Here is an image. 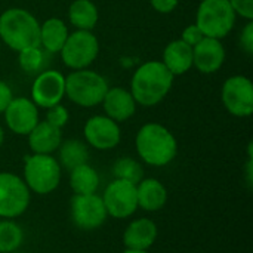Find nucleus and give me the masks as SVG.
I'll return each mask as SVG.
<instances>
[{
	"label": "nucleus",
	"instance_id": "1",
	"mask_svg": "<svg viewBox=\"0 0 253 253\" xmlns=\"http://www.w3.org/2000/svg\"><path fill=\"white\" fill-rule=\"evenodd\" d=\"M135 150L141 163L151 168H165L175 160L178 141L166 126L151 122L138 129Z\"/></svg>",
	"mask_w": 253,
	"mask_h": 253
},
{
	"label": "nucleus",
	"instance_id": "2",
	"mask_svg": "<svg viewBox=\"0 0 253 253\" xmlns=\"http://www.w3.org/2000/svg\"><path fill=\"white\" fill-rule=\"evenodd\" d=\"M172 84L173 76L162 61H147L135 70L130 93L138 105L154 107L166 98Z\"/></svg>",
	"mask_w": 253,
	"mask_h": 253
},
{
	"label": "nucleus",
	"instance_id": "3",
	"mask_svg": "<svg viewBox=\"0 0 253 253\" xmlns=\"http://www.w3.org/2000/svg\"><path fill=\"white\" fill-rule=\"evenodd\" d=\"M0 42L15 52L40 46V22L27 9H6L0 15Z\"/></svg>",
	"mask_w": 253,
	"mask_h": 253
},
{
	"label": "nucleus",
	"instance_id": "4",
	"mask_svg": "<svg viewBox=\"0 0 253 253\" xmlns=\"http://www.w3.org/2000/svg\"><path fill=\"white\" fill-rule=\"evenodd\" d=\"M62 168L53 154H34L24 157L22 179L31 194L49 196L62 181Z\"/></svg>",
	"mask_w": 253,
	"mask_h": 253
},
{
	"label": "nucleus",
	"instance_id": "5",
	"mask_svg": "<svg viewBox=\"0 0 253 253\" xmlns=\"http://www.w3.org/2000/svg\"><path fill=\"white\" fill-rule=\"evenodd\" d=\"M108 87L105 77L89 68L74 70L65 77V96L73 104L83 108L99 105Z\"/></svg>",
	"mask_w": 253,
	"mask_h": 253
},
{
	"label": "nucleus",
	"instance_id": "6",
	"mask_svg": "<svg viewBox=\"0 0 253 253\" xmlns=\"http://www.w3.org/2000/svg\"><path fill=\"white\" fill-rule=\"evenodd\" d=\"M237 15L228 0H202L197 7L196 24L205 37L221 40L231 33Z\"/></svg>",
	"mask_w": 253,
	"mask_h": 253
},
{
	"label": "nucleus",
	"instance_id": "7",
	"mask_svg": "<svg viewBox=\"0 0 253 253\" xmlns=\"http://www.w3.org/2000/svg\"><path fill=\"white\" fill-rule=\"evenodd\" d=\"M31 203V191L13 172H0V219H18Z\"/></svg>",
	"mask_w": 253,
	"mask_h": 253
},
{
	"label": "nucleus",
	"instance_id": "8",
	"mask_svg": "<svg viewBox=\"0 0 253 253\" xmlns=\"http://www.w3.org/2000/svg\"><path fill=\"white\" fill-rule=\"evenodd\" d=\"M59 53L64 65L73 71L89 68L99 53L98 37L92 31L76 30L68 34Z\"/></svg>",
	"mask_w": 253,
	"mask_h": 253
},
{
	"label": "nucleus",
	"instance_id": "9",
	"mask_svg": "<svg viewBox=\"0 0 253 253\" xmlns=\"http://www.w3.org/2000/svg\"><path fill=\"white\" fill-rule=\"evenodd\" d=\"M70 219L80 231H96L108 219L101 194H73L70 200Z\"/></svg>",
	"mask_w": 253,
	"mask_h": 253
},
{
	"label": "nucleus",
	"instance_id": "10",
	"mask_svg": "<svg viewBox=\"0 0 253 253\" xmlns=\"http://www.w3.org/2000/svg\"><path fill=\"white\" fill-rule=\"evenodd\" d=\"M101 199L104 202L108 218L123 221L132 218L138 212L136 184L113 178L104 188Z\"/></svg>",
	"mask_w": 253,
	"mask_h": 253
},
{
	"label": "nucleus",
	"instance_id": "11",
	"mask_svg": "<svg viewBox=\"0 0 253 253\" xmlns=\"http://www.w3.org/2000/svg\"><path fill=\"white\" fill-rule=\"evenodd\" d=\"M225 110L236 117H249L253 113V84L246 76L228 77L221 90Z\"/></svg>",
	"mask_w": 253,
	"mask_h": 253
},
{
	"label": "nucleus",
	"instance_id": "12",
	"mask_svg": "<svg viewBox=\"0 0 253 253\" xmlns=\"http://www.w3.org/2000/svg\"><path fill=\"white\" fill-rule=\"evenodd\" d=\"M84 142L98 150L110 151L116 148L122 141V129L117 122L111 120L105 114L92 116L83 126Z\"/></svg>",
	"mask_w": 253,
	"mask_h": 253
},
{
	"label": "nucleus",
	"instance_id": "13",
	"mask_svg": "<svg viewBox=\"0 0 253 253\" xmlns=\"http://www.w3.org/2000/svg\"><path fill=\"white\" fill-rule=\"evenodd\" d=\"M65 96V77L58 70L40 71L31 86V101L39 108H50L62 102Z\"/></svg>",
	"mask_w": 253,
	"mask_h": 253
},
{
	"label": "nucleus",
	"instance_id": "14",
	"mask_svg": "<svg viewBox=\"0 0 253 253\" xmlns=\"http://www.w3.org/2000/svg\"><path fill=\"white\" fill-rule=\"evenodd\" d=\"M3 116L7 129L18 136H27L40 122L39 107L25 96L12 98Z\"/></svg>",
	"mask_w": 253,
	"mask_h": 253
},
{
	"label": "nucleus",
	"instance_id": "15",
	"mask_svg": "<svg viewBox=\"0 0 253 253\" xmlns=\"http://www.w3.org/2000/svg\"><path fill=\"white\" fill-rule=\"evenodd\" d=\"M159 239V227L156 221L147 216H141L132 219L123 234L122 242L125 249H135V251H150Z\"/></svg>",
	"mask_w": 253,
	"mask_h": 253
},
{
	"label": "nucleus",
	"instance_id": "16",
	"mask_svg": "<svg viewBox=\"0 0 253 253\" xmlns=\"http://www.w3.org/2000/svg\"><path fill=\"white\" fill-rule=\"evenodd\" d=\"M225 61V47L221 40L205 37L193 47V67L202 74L216 73Z\"/></svg>",
	"mask_w": 253,
	"mask_h": 253
},
{
	"label": "nucleus",
	"instance_id": "17",
	"mask_svg": "<svg viewBox=\"0 0 253 253\" xmlns=\"http://www.w3.org/2000/svg\"><path fill=\"white\" fill-rule=\"evenodd\" d=\"M101 104L104 107L105 116L117 123H123L132 119L138 105L130 90L123 87H108Z\"/></svg>",
	"mask_w": 253,
	"mask_h": 253
},
{
	"label": "nucleus",
	"instance_id": "18",
	"mask_svg": "<svg viewBox=\"0 0 253 253\" xmlns=\"http://www.w3.org/2000/svg\"><path fill=\"white\" fill-rule=\"evenodd\" d=\"M136 199L138 209L154 213L162 211L169 200V193L165 184L157 178H142L136 184Z\"/></svg>",
	"mask_w": 253,
	"mask_h": 253
},
{
	"label": "nucleus",
	"instance_id": "19",
	"mask_svg": "<svg viewBox=\"0 0 253 253\" xmlns=\"http://www.w3.org/2000/svg\"><path fill=\"white\" fill-rule=\"evenodd\" d=\"M28 148L34 154H53L62 142V129L55 127L46 120H40L27 135Z\"/></svg>",
	"mask_w": 253,
	"mask_h": 253
},
{
	"label": "nucleus",
	"instance_id": "20",
	"mask_svg": "<svg viewBox=\"0 0 253 253\" xmlns=\"http://www.w3.org/2000/svg\"><path fill=\"white\" fill-rule=\"evenodd\" d=\"M163 65L172 76H182L193 68V47L181 39L170 42L163 50Z\"/></svg>",
	"mask_w": 253,
	"mask_h": 253
},
{
	"label": "nucleus",
	"instance_id": "21",
	"mask_svg": "<svg viewBox=\"0 0 253 253\" xmlns=\"http://www.w3.org/2000/svg\"><path fill=\"white\" fill-rule=\"evenodd\" d=\"M68 34V28L61 18H47L40 24V47L49 53H59Z\"/></svg>",
	"mask_w": 253,
	"mask_h": 253
},
{
	"label": "nucleus",
	"instance_id": "22",
	"mask_svg": "<svg viewBox=\"0 0 253 253\" xmlns=\"http://www.w3.org/2000/svg\"><path fill=\"white\" fill-rule=\"evenodd\" d=\"M56 153H58L56 160L59 162L62 170H67V172H70L76 166L89 163V157H90L89 145L84 141L74 139V138L62 139Z\"/></svg>",
	"mask_w": 253,
	"mask_h": 253
},
{
	"label": "nucleus",
	"instance_id": "23",
	"mask_svg": "<svg viewBox=\"0 0 253 253\" xmlns=\"http://www.w3.org/2000/svg\"><path fill=\"white\" fill-rule=\"evenodd\" d=\"M68 185L73 194H95L101 185L99 172L89 163L76 166L68 172Z\"/></svg>",
	"mask_w": 253,
	"mask_h": 253
},
{
	"label": "nucleus",
	"instance_id": "24",
	"mask_svg": "<svg viewBox=\"0 0 253 253\" xmlns=\"http://www.w3.org/2000/svg\"><path fill=\"white\" fill-rule=\"evenodd\" d=\"M70 24L76 30L92 31L99 19V10L92 0H74L68 7Z\"/></svg>",
	"mask_w": 253,
	"mask_h": 253
},
{
	"label": "nucleus",
	"instance_id": "25",
	"mask_svg": "<svg viewBox=\"0 0 253 253\" xmlns=\"http://www.w3.org/2000/svg\"><path fill=\"white\" fill-rule=\"evenodd\" d=\"M24 240V228L16 222V219H0V253L19 251Z\"/></svg>",
	"mask_w": 253,
	"mask_h": 253
},
{
	"label": "nucleus",
	"instance_id": "26",
	"mask_svg": "<svg viewBox=\"0 0 253 253\" xmlns=\"http://www.w3.org/2000/svg\"><path fill=\"white\" fill-rule=\"evenodd\" d=\"M111 173H113V178L129 181L132 184H138L145 176L142 163L138 159L130 157V156L119 157L111 166Z\"/></svg>",
	"mask_w": 253,
	"mask_h": 253
},
{
	"label": "nucleus",
	"instance_id": "27",
	"mask_svg": "<svg viewBox=\"0 0 253 253\" xmlns=\"http://www.w3.org/2000/svg\"><path fill=\"white\" fill-rule=\"evenodd\" d=\"M18 64L27 74H39L44 67V52L40 46L18 52Z\"/></svg>",
	"mask_w": 253,
	"mask_h": 253
},
{
	"label": "nucleus",
	"instance_id": "28",
	"mask_svg": "<svg viewBox=\"0 0 253 253\" xmlns=\"http://www.w3.org/2000/svg\"><path fill=\"white\" fill-rule=\"evenodd\" d=\"M46 111H47L46 113V122H49L55 127L62 129L68 123V120H70V113H68V110L62 104H58L55 107H50Z\"/></svg>",
	"mask_w": 253,
	"mask_h": 253
},
{
	"label": "nucleus",
	"instance_id": "29",
	"mask_svg": "<svg viewBox=\"0 0 253 253\" xmlns=\"http://www.w3.org/2000/svg\"><path fill=\"white\" fill-rule=\"evenodd\" d=\"M203 39H205V34L202 33V30L199 28V25L196 22L191 24V25H188V27H185L184 31H182V34H181V40L184 43H187L188 46H191V47H194Z\"/></svg>",
	"mask_w": 253,
	"mask_h": 253
},
{
	"label": "nucleus",
	"instance_id": "30",
	"mask_svg": "<svg viewBox=\"0 0 253 253\" xmlns=\"http://www.w3.org/2000/svg\"><path fill=\"white\" fill-rule=\"evenodd\" d=\"M236 15L245 18L246 21H253V0H228Z\"/></svg>",
	"mask_w": 253,
	"mask_h": 253
},
{
	"label": "nucleus",
	"instance_id": "31",
	"mask_svg": "<svg viewBox=\"0 0 253 253\" xmlns=\"http://www.w3.org/2000/svg\"><path fill=\"white\" fill-rule=\"evenodd\" d=\"M240 46L248 53H253V21H248L240 33Z\"/></svg>",
	"mask_w": 253,
	"mask_h": 253
},
{
	"label": "nucleus",
	"instance_id": "32",
	"mask_svg": "<svg viewBox=\"0 0 253 253\" xmlns=\"http://www.w3.org/2000/svg\"><path fill=\"white\" fill-rule=\"evenodd\" d=\"M153 9L159 13H170L176 9L179 0H150Z\"/></svg>",
	"mask_w": 253,
	"mask_h": 253
},
{
	"label": "nucleus",
	"instance_id": "33",
	"mask_svg": "<svg viewBox=\"0 0 253 253\" xmlns=\"http://www.w3.org/2000/svg\"><path fill=\"white\" fill-rule=\"evenodd\" d=\"M12 98H13L12 89L9 87V84L6 82L0 80V114H3V111L6 110V107Z\"/></svg>",
	"mask_w": 253,
	"mask_h": 253
},
{
	"label": "nucleus",
	"instance_id": "34",
	"mask_svg": "<svg viewBox=\"0 0 253 253\" xmlns=\"http://www.w3.org/2000/svg\"><path fill=\"white\" fill-rule=\"evenodd\" d=\"M245 181L249 188L253 187V157H248L246 166H245Z\"/></svg>",
	"mask_w": 253,
	"mask_h": 253
},
{
	"label": "nucleus",
	"instance_id": "35",
	"mask_svg": "<svg viewBox=\"0 0 253 253\" xmlns=\"http://www.w3.org/2000/svg\"><path fill=\"white\" fill-rule=\"evenodd\" d=\"M3 144H4V129L0 125V148L3 147Z\"/></svg>",
	"mask_w": 253,
	"mask_h": 253
},
{
	"label": "nucleus",
	"instance_id": "36",
	"mask_svg": "<svg viewBox=\"0 0 253 253\" xmlns=\"http://www.w3.org/2000/svg\"><path fill=\"white\" fill-rule=\"evenodd\" d=\"M122 253H150V251H135V249H125Z\"/></svg>",
	"mask_w": 253,
	"mask_h": 253
},
{
	"label": "nucleus",
	"instance_id": "37",
	"mask_svg": "<svg viewBox=\"0 0 253 253\" xmlns=\"http://www.w3.org/2000/svg\"><path fill=\"white\" fill-rule=\"evenodd\" d=\"M12 253H25V252H21V251H16V252H12Z\"/></svg>",
	"mask_w": 253,
	"mask_h": 253
},
{
	"label": "nucleus",
	"instance_id": "38",
	"mask_svg": "<svg viewBox=\"0 0 253 253\" xmlns=\"http://www.w3.org/2000/svg\"><path fill=\"white\" fill-rule=\"evenodd\" d=\"M0 49H1V42H0Z\"/></svg>",
	"mask_w": 253,
	"mask_h": 253
}]
</instances>
